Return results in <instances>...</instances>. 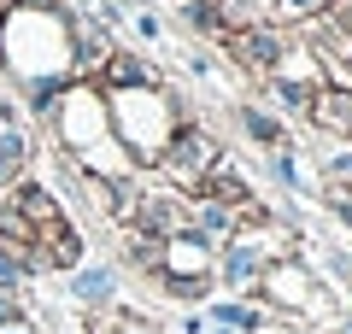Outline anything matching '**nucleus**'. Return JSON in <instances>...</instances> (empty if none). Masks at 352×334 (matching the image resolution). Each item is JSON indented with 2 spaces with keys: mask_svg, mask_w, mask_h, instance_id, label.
I'll return each instance as SVG.
<instances>
[{
  "mask_svg": "<svg viewBox=\"0 0 352 334\" xmlns=\"http://www.w3.org/2000/svg\"><path fill=\"white\" fill-rule=\"evenodd\" d=\"M176 18H182V30H194L200 41H217V47H223L229 18H223V6H217V0H176Z\"/></svg>",
  "mask_w": 352,
  "mask_h": 334,
  "instance_id": "obj_18",
  "label": "nucleus"
},
{
  "mask_svg": "<svg viewBox=\"0 0 352 334\" xmlns=\"http://www.w3.org/2000/svg\"><path fill=\"white\" fill-rule=\"evenodd\" d=\"M30 159H36V129H30V118L24 111L0 118V194H6L18 176H30Z\"/></svg>",
  "mask_w": 352,
  "mask_h": 334,
  "instance_id": "obj_11",
  "label": "nucleus"
},
{
  "mask_svg": "<svg viewBox=\"0 0 352 334\" xmlns=\"http://www.w3.org/2000/svg\"><path fill=\"white\" fill-rule=\"evenodd\" d=\"M335 334H352V317H346V322H335Z\"/></svg>",
  "mask_w": 352,
  "mask_h": 334,
  "instance_id": "obj_34",
  "label": "nucleus"
},
{
  "mask_svg": "<svg viewBox=\"0 0 352 334\" xmlns=\"http://www.w3.org/2000/svg\"><path fill=\"white\" fill-rule=\"evenodd\" d=\"M323 205L352 229V188H346V182H329V176H323Z\"/></svg>",
  "mask_w": 352,
  "mask_h": 334,
  "instance_id": "obj_25",
  "label": "nucleus"
},
{
  "mask_svg": "<svg viewBox=\"0 0 352 334\" xmlns=\"http://www.w3.org/2000/svg\"><path fill=\"white\" fill-rule=\"evenodd\" d=\"M0 205L12 211V217H24L30 235H47V229H59V223L71 217V205H65L47 182H36V176H18V182L0 194Z\"/></svg>",
  "mask_w": 352,
  "mask_h": 334,
  "instance_id": "obj_7",
  "label": "nucleus"
},
{
  "mask_svg": "<svg viewBox=\"0 0 352 334\" xmlns=\"http://www.w3.org/2000/svg\"><path fill=\"white\" fill-rule=\"evenodd\" d=\"M323 176L352 188V147H329V153H323Z\"/></svg>",
  "mask_w": 352,
  "mask_h": 334,
  "instance_id": "obj_26",
  "label": "nucleus"
},
{
  "mask_svg": "<svg viewBox=\"0 0 352 334\" xmlns=\"http://www.w3.org/2000/svg\"><path fill=\"white\" fill-rule=\"evenodd\" d=\"M252 299H258V305H270L276 317H282V311H288V317H311L317 299H323V282H317V270H311L305 258H276L270 270L258 276Z\"/></svg>",
  "mask_w": 352,
  "mask_h": 334,
  "instance_id": "obj_4",
  "label": "nucleus"
},
{
  "mask_svg": "<svg viewBox=\"0 0 352 334\" xmlns=\"http://www.w3.org/2000/svg\"><path fill=\"white\" fill-rule=\"evenodd\" d=\"M176 329H182V334H206V311H188V317L176 322Z\"/></svg>",
  "mask_w": 352,
  "mask_h": 334,
  "instance_id": "obj_30",
  "label": "nucleus"
},
{
  "mask_svg": "<svg viewBox=\"0 0 352 334\" xmlns=\"http://www.w3.org/2000/svg\"><path fill=\"white\" fill-rule=\"evenodd\" d=\"M112 47H118L112 30L88 12V6H71V76H76V82H94L100 65L112 59Z\"/></svg>",
  "mask_w": 352,
  "mask_h": 334,
  "instance_id": "obj_9",
  "label": "nucleus"
},
{
  "mask_svg": "<svg viewBox=\"0 0 352 334\" xmlns=\"http://www.w3.org/2000/svg\"><path fill=\"white\" fill-rule=\"evenodd\" d=\"M36 252L47 258V270H65V276H71L76 264L88 258V241H82V229H76V223L65 217L59 229H47V235H36Z\"/></svg>",
  "mask_w": 352,
  "mask_h": 334,
  "instance_id": "obj_16",
  "label": "nucleus"
},
{
  "mask_svg": "<svg viewBox=\"0 0 352 334\" xmlns=\"http://www.w3.org/2000/svg\"><path fill=\"white\" fill-rule=\"evenodd\" d=\"M217 270V247L206 235H194V229H182V235L164 241V258H159V276H182V282H194V276H212Z\"/></svg>",
  "mask_w": 352,
  "mask_h": 334,
  "instance_id": "obj_10",
  "label": "nucleus"
},
{
  "mask_svg": "<svg viewBox=\"0 0 352 334\" xmlns=\"http://www.w3.org/2000/svg\"><path fill=\"white\" fill-rule=\"evenodd\" d=\"M0 6H12V0H0Z\"/></svg>",
  "mask_w": 352,
  "mask_h": 334,
  "instance_id": "obj_35",
  "label": "nucleus"
},
{
  "mask_svg": "<svg viewBox=\"0 0 352 334\" xmlns=\"http://www.w3.org/2000/svg\"><path fill=\"white\" fill-rule=\"evenodd\" d=\"M100 94H106V118H112V141L124 147V159L135 170H153L159 153L170 147V135L194 118L170 82H159V88H100Z\"/></svg>",
  "mask_w": 352,
  "mask_h": 334,
  "instance_id": "obj_2",
  "label": "nucleus"
},
{
  "mask_svg": "<svg viewBox=\"0 0 352 334\" xmlns=\"http://www.w3.org/2000/svg\"><path fill=\"white\" fill-rule=\"evenodd\" d=\"M159 82H164V71L135 47H112V59L94 76V88H159Z\"/></svg>",
  "mask_w": 352,
  "mask_h": 334,
  "instance_id": "obj_13",
  "label": "nucleus"
},
{
  "mask_svg": "<svg viewBox=\"0 0 352 334\" xmlns=\"http://www.w3.org/2000/svg\"><path fill=\"white\" fill-rule=\"evenodd\" d=\"M217 159H223V141H217L206 124H194V118H188V124L170 135V147L159 153V164H153V170H159L176 194H200Z\"/></svg>",
  "mask_w": 352,
  "mask_h": 334,
  "instance_id": "obj_3",
  "label": "nucleus"
},
{
  "mask_svg": "<svg viewBox=\"0 0 352 334\" xmlns=\"http://www.w3.org/2000/svg\"><path fill=\"white\" fill-rule=\"evenodd\" d=\"M270 182H276V188H288V194H305V188H311V176H305V159L294 153V141L270 147Z\"/></svg>",
  "mask_w": 352,
  "mask_h": 334,
  "instance_id": "obj_20",
  "label": "nucleus"
},
{
  "mask_svg": "<svg viewBox=\"0 0 352 334\" xmlns=\"http://www.w3.org/2000/svg\"><path fill=\"white\" fill-rule=\"evenodd\" d=\"M159 258H164V241L141 235V229H124V264L141 276H159Z\"/></svg>",
  "mask_w": 352,
  "mask_h": 334,
  "instance_id": "obj_22",
  "label": "nucleus"
},
{
  "mask_svg": "<svg viewBox=\"0 0 352 334\" xmlns=\"http://www.w3.org/2000/svg\"><path fill=\"white\" fill-rule=\"evenodd\" d=\"M294 41H300L294 30L270 24V18H252V24H241V30H229V36H223V53L247 76H270V71H282V59H288Z\"/></svg>",
  "mask_w": 352,
  "mask_h": 334,
  "instance_id": "obj_5",
  "label": "nucleus"
},
{
  "mask_svg": "<svg viewBox=\"0 0 352 334\" xmlns=\"http://www.w3.org/2000/svg\"><path fill=\"white\" fill-rule=\"evenodd\" d=\"M188 229L206 235L212 247H223V241L241 229V211L223 205V199H212V194H188Z\"/></svg>",
  "mask_w": 352,
  "mask_h": 334,
  "instance_id": "obj_15",
  "label": "nucleus"
},
{
  "mask_svg": "<svg viewBox=\"0 0 352 334\" xmlns=\"http://www.w3.org/2000/svg\"><path fill=\"white\" fill-rule=\"evenodd\" d=\"M124 24L135 30V36L147 41V47H153V41H164V18L153 12V6H141V0H129V18H124Z\"/></svg>",
  "mask_w": 352,
  "mask_h": 334,
  "instance_id": "obj_24",
  "label": "nucleus"
},
{
  "mask_svg": "<svg viewBox=\"0 0 352 334\" xmlns=\"http://www.w3.org/2000/svg\"><path fill=\"white\" fill-rule=\"evenodd\" d=\"M88 334H164V329H159V322H147L141 311L112 305V311H94V317H88Z\"/></svg>",
  "mask_w": 352,
  "mask_h": 334,
  "instance_id": "obj_21",
  "label": "nucleus"
},
{
  "mask_svg": "<svg viewBox=\"0 0 352 334\" xmlns=\"http://www.w3.org/2000/svg\"><path fill=\"white\" fill-rule=\"evenodd\" d=\"M118 293H124V270H118L112 258H82L71 276H65V299H71L76 311H112Z\"/></svg>",
  "mask_w": 352,
  "mask_h": 334,
  "instance_id": "obj_8",
  "label": "nucleus"
},
{
  "mask_svg": "<svg viewBox=\"0 0 352 334\" xmlns=\"http://www.w3.org/2000/svg\"><path fill=\"white\" fill-rule=\"evenodd\" d=\"M206 334H235V329H217V322H206Z\"/></svg>",
  "mask_w": 352,
  "mask_h": 334,
  "instance_id": "obj_33",
  "label": "nucleus"
},
{
  "mask_svg": "<svg viewBox=\"0 0 352 334\" xmlns=\"http://www.w3.org/2000/svg\"><path fill=\"white\" fill-rule=\"evenodd\" d=\"M0 71L18 82H76L71 76V6H0Z\"/></svg>",
  "mask_w": 352,
  "mask_h": 334,
  "instance_id": "obj_1",
  "label": "nucleus"
},
{
  "mask_svg": "<svg viewBox=\"0 0 352 334\" xmlns=\"http://www.w3.org/2000/svg\"><path fill=\"white\" fill-rule=\"evenodd\" d=\"M0 334H47V322H41V317H30V311H24V317L0 322Z\"/></svg>",
  "mask_w": 352,
  "mask_h": 334,
  "instance_id": "obj_27",
  "label": "nucleus"
},
{
  "mask_svg": "<svg viewBox=\"0 0 352 334\" xmlns=\"http://www.w3.org/2000/svg\"><path fill=\"white\" fill-rule=\"evenodd\" d=\"M235 129L252 141V147H264V153L288 141V118H276V111L258 106V100H241V106H235Z\"/></svg>",
  "mask_w": 352,
  "mask_h": 334,
  "instance_id": "obj_17",
  "label": "nucleus"
},
{
  "mask_svg": "<svg viewBox=\"0 0 352 334\" xmlns=\"http://www.w3.org/2000/svg\"><path fill=\"white\" fill-rule=\"evenodd\" d=\"M124 229H141V235H153V241L182 235V229H188V194H176L170 182H159V188L141 182V199H135V211H129Z\"/></svg>",
  "mask_w": 352,
  "mask_h": 334,
  "instance_id": "obj_6",
  "label": "nucleus"
},
{
  "mask_svg": "<svg viewBox=\"0 0 352 334\" xmlns=\"http://www.w3.org/2000/svg\"><path fill=\"white\" fill-rule=\"evenodd\" d=\"M12 111H18V100L6 94V88H0V118H12Z\"/></svg>",
  "mask_w": 352,
  "mask_h": 334,
  "instance_id": "obj_31",
  "label": "nucleus"
},
{
  "mask_svg": "<svg viewBox=\"0 0 352 334\" xmlns=\"http://www.w3.org/2000/svg\"><path fill=\"white\" fill-rule=\"evenodd\" d=\"M47 334H88V322H65V329H47Z\"/></svg>",
  "mask_w": 352,
  "mask_h": 334,
  "instance_id": "obj_32",
  "label": "nucleus"
},
{
  "mask_svg": "<svg viewBox=\"0 0 352 334\" xmlns=\"http://www.w3.org/2000/svg\"><path fill=\"white\" fill-rule=\"evenodd\" d=\"M270 317H276V311L258 305L252 293H229V299H212V305H206V322L235 329V334H264V329H270Z\"/></svg>",
  "mask_w": 352,
  "mask_h": 334,
  "instance_id": "obj_14",
  "label": "nucleus"
},
{
  "mask_svg": "<svg viewBox=\"0 0 352 334\" xmlns=\"http://www.w3.org/2000/svg\"><path fill=\"white\" fill-rule=\"evenodd\" d=\"M258 82H264V100L276 106V118H305L311 82H294V76H258Z\"/></svg>",
  "mask_w": 352,
  "mask_h": 334,
  "instance_id": "obj_19",
  "label": "nucleus"
},
{
  "mask_svg": "<svg viewBox=\"0 0 352 334\" xmlns=\"http://www.w3.org/2000/svg\"><path fill=\"white\" fill-rule=\"evenodd\" d=\"M335 0H270V24H282V30H300V24H311L317 12H329Z\"/></svg>",
  "mask_w": 352,
  "mask_h": 334,
  "instance_id": "obj_23",
  "label": "nucleus"
},
{
  "mask_svg": "<svg viewBox=\"0 0 352 334\" xmlns=\"http://www.w3.org/2000/svg\"><path fill=\"white\" fill-rule=\"evenodd\" d=\"M305 118H311L323 135L352 141V88H340V82H317V88H311V106H305Z\"/></svg>",
  "mask_w": 352,
  "mask_h": 334,
  "instance_id": "obj_12",
  "label": "nucleus"
},
{
  "mask_svg": "<svg viewBox=\"0 0 352 334\" xmlns=\"http://www.w3.org/2000/svg\"><path fill=\"white\" fill-rule=\"evenodd\" d=\"M24 293H6V287H0V322H12V317H24Z\"/></svg>",
  "mask_w": 352,
  "mask_h": 334,
  "instance_id": "obj_29",
  "label": "nucleus"
},
{
  "mask_svg": "<svg viewBox=\"0 0 352 334\" xmlns=\"http://www.w3.org/2000/svg\"><path fill=\"white\" fill-rule=\"evenodd\" d=\"M182 65H188L194 76H217V59H212L206 47H188V59H182Z\"/></svg>",
  "mask_w": 352,
  "mask_h": 334,
  "instance_id": "obj_28",
  "label": "nucleus"
}]
</instances>
